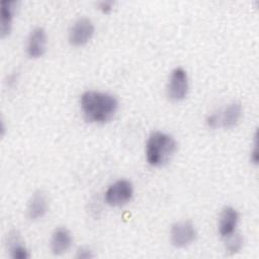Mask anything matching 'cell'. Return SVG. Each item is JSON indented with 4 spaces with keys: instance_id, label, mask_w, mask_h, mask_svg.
Returning <instances> with one entry per match:
<instances>
[{
    "instance_id": "6da1fadb",
    "label": "cell",
    "mask_w": 259,
    "mask_h": 259,
    "mask_svg": "<svg viewBox=\"0 0 259 259\" xmlns=\"http://www.w3.org/2000/svg\"><path fill=\"white\" fill-rule=\"evenodd\" d=\"M117 98L109 92L86 90L80 96V108L84 118L91 123H105L111 120L118 110Z\"/></svg>"
},
{
    "instance_id": "7a4b0ae2",
    "label": "cell",
    "mask_w": 259,
    "mask_h": 259,
    "mask_svg": "<svg viewBox=\"0 0 259 259\" xmlns=\"http://www.w3.org/2000/svg\"><path fill=\"white\" fill-rule=\"evenodd\" d=\"M176 150L177 142L172 135L155 131L150 134L146 142V160L152 167H162L172 159Z\"/></svg>"
},
{
    "instance_id": "3957f363",
    "label": "cell",
    "mask_w": 259,
    "mask_h": 259,
    "mask_svg": "<svg viewBox=\"0 0 259 259\" xmlns=\"http://www.w3.org/2000/svg\"><path fill=\"white\" fill-rule=\"evenodd\" d=\"M135 189L132 181L120 178L108 185L104 192V201L111 207H121L134 197Z\"/></svg>"
},
{
    "instance_id": "277c9868",
    "label": "cell",
    "mask_w": 259,
    "mask_h": 259,
    "mask_svg": "<svg viewBox=\"0 0 259 259\" xmlns=\"http://www.w3.org/2000/svg\"><path fill=\"white\" fill-rule=\"evenodd\" d=\"M189 91V77L187 71L182 67L174 68L168 77L166 94L169 100L180 102L184 100Z\"/></svg>"
},
{
    "instance_id": "5b68a950",
    "label": "cell",
    "mask_w": 259,
    "mask_h": 259,
    "mask_svg": "<svg viewBox=\"0 0 259 259\" xmlns=\"http://www.w3.org/2000/svg\"><path fill=\"white\" fill-rule=\"evenodd\" d=\"M94 33V22L86 16H81L71 24L68 31V39L74 47H83L92 39Z\"/></svg>"
},
{
    "instance_id": "8992f818",
    "label": "cell",
    "mask_w": 259,
    "mask_h": 259,
    "mask_svg": "<svg viewBox=\"0 0 259 259\" xmlns=\"http://www.w3.org/2000/svg\"><path fill=\"white\" fill-rule=\"evenodd\" d=\"M197 237V231L192 222L182 220L174 223L170 229L171 245L177 249H183L193 244Z\"/></svg>"
},
{
    "instance_id": "52a82bcc",
    "label": "cell",
    "mask_w": 259,
    "mask_h": 259,
    "mask_svg": "<svg viewBox=\"0 0 259 259\" xmlns=\"http://www.w3.org/2000/svg\"><path fill=\"white\" fill-rule=\"evenodd\" d=\"M48 47L47 31L41 26H36L30 30L26 38L25 52L30 59L41 58Z\"/></svg>"
},
{
    "instance_id": "ba28073f",
    "label": "cell",
    "mask_w": 259,
    "mask_h": 259,
    "mask_svg": "<svg viewBox=\"0 0 259 259\" xmlns=\"http://www.w3.org/2000/svg\"><path fill=\"white\" fill-rule=\"evenodd\" d=\"M215 112L218 115L219 127L226 130L237 126L243 117V107L238 101H232Z\"/></svg>"
},
{
    "instance_id": "9c48e42d",
    "label": "cell",
    "mask_w": 259,
    "mask_h": 259,
    "mask_svg": "<svg viewBox=\"0 0 259 259\" xmlns=\"http://www.w3.org/2000/svg\"><path fill=\"white\" fill-rule=\"evenodd\" d=\"M240 221V214L238 210L231 205L225 206L220 215L218 221V231L220 236L225 239L232 234L237 232V228Z\"/></svg>"
},
{
    "instance_id": "30bf717a",
    "label": "cell",
    "mask_w": 259,
    "mask_h": 259,
    "mask_svg": "<svg viewBox=\"0 0 259 259\" xmlns=\"http://www.w3.org/2000/svg\"><path fill=\"white\" fill-rule=\"evenodd\" d=\"M73 245V236L70 230L59 227L54 230L50 239L51 252L56 256H61L69 252Z\"/></svg>"
},
{
    "instance_id": "8fae6325",
    "label": "cell",
    "mask_w": 259,
    "mask_h": 259,
    "mask_svg": "<svg viewBox=\"0 0 259 259\" xmlns=\"http://www.w3.org/2000/svg\"><path fill=\"white\" fill-rule=\"evenodd\" d=\"M49 211V198L47 194L41 191L37 190L32 193L30 196L27 207L26 213L30 221H38L41 220Z\"/></svg>"
},
{
    "instance_id": "7c38bea8",
    "label": "cell",
    "mask_w": 259,
    "mask_h": 259,
    "mask_svg": "<svg viewBox=\"0 0 259 259\" xmlns=\"http://www.w3.org/2000/svg\"><path fill=\"white\" fill-rule=\"evenodd\" d=\"M18 2L15 0H2L0 2V34L7 36L11 29L13 18L16 13Z\"/></svg>"
},
{
    "instance_id": "4fadbf2b",
    "label": "cell",
    "mask_w": 259,
    "mask_h": 259,
    "mask_svg": "<svg viewBox=\"0 0 259 259\" xmlns=\"http://www.w3.org/2000/svg\"><path fill=\"white\" fill-rule=\"evenodd\" d=\"M7 249L12 259H28L29 250L16 231H12L7 236Z\"/></svg>"
},
{
    "instance_id": "5bb4252c",
    "label": "cell",
    "mask_w": 259,
    "mask_h": 259,
    "mask_svg": "<svg viewBox=\"0 0 259 259\" xmlns=\"http://www.w3.org/2000/svg\"><path fill=\"white\" fill-rule=\"evenodd\" d=\"M224 245L227 254L235 255L244 247V238L238 232H236L224 239Z\"/></svg>"
},
{
    "instance_id": "9a60e30c",
    "label": "cell",
    "mask_w": 259,
    "mask_h": 259,
    "mask_svg": "<svg viewBox=\"0 0 259 259\" xmlns=\"http://www.w3.org/2000/svg\"><path fill=\"white\" fill-rule=\"evenodd\" d=\"M258 161H259V154H258V134L257 132H255L254 135V139H253V143H252V148L250 151V162L251 164H253L254 166L258 165Z\"/></svg>"
},
{
    "instance_id": "2e32d148",
    "label": "cell",
    "mask_w": 259,
    "mask_h": 259,
    "mask_svg": "<svg viewBox=\"0 0 259 259\" xmlns=\"http://www.w3.org/2000/svg\"><path fill=\"white\" fill-rule=\"evenodd\" d=\"M95 255L93 253V251L88 248V247H80L77 251H76V258L77 259H91L93 258Z\"/></svg>"
},
{
    "instance_id": "e0dca14e",
    "label": "cell",
    "mask_w": 259,
    "mask_h": 259,
    "mask_svg": "<svg viewBox=\"0 0 259 259\" xmlns=\"http://www.w3.org/2000/svg\"><path fill=\"white\" fill-rule=\"evenodd\" d=\"M114 7V3L112 1H107V0H103L97 3V8L98 10H100L102 13H109L112 11Z\"/></svg>"
}]
</instances>
